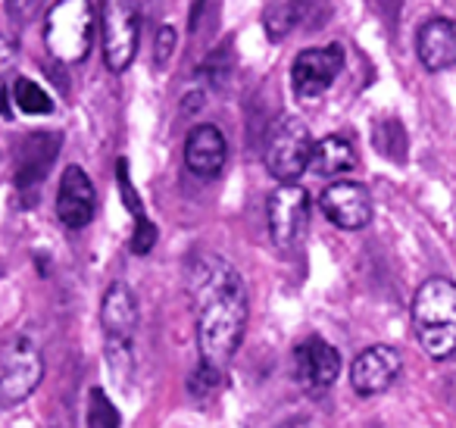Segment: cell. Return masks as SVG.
<instances>
[{
  "instance_id": "obj_1",
  "label": "cell",
  "mask_w": 456,
  "mask_h": 428,
  "mask_svg": "<svg viewBox=\"0 0 456 428\" xmlns=\"http://www.w3.org/2000/svg\"><path fill=\"white\" fill-rule=\"evenodd\" d=\"M188 294L197 322L200 366L222 375L248 328V284L219 253H197L188 266Z\"/></svg>"
},
{
  "instance_id": "obj_2",
  "label": "cell",
  "mask_w": 456,
  "mask_h": 428,
  "mask_svg": "<svg viewBox=\"0 0 456 428\" xmlns=\"http://www.w3.org/2000/svg\"><path fill=\"white\" fill-rule=\"evenodd\" d=\"M412 332L431 359L456 353V284L450 278H428L412 297Z\"/></svg>"
},
{
  "instance_id": "obj_3",
  "label": "cell",
  "mask_w": 456,
  "mask_h": 428,
  "mask_svg": "<svg viewBox=\"0 0 456 428\" xmlns=\"http://www.w3.org/2000/svg\"><path fill=\"white\" fill-rule=\"evenodd\" d=\"M45 45L60 63H82L91 54V45H94V7H91V0H57L47 10Z\"/></svg>"
},
{
  "instance_id": "obj_4",
  "label": "cell",
  "mask_w": 456,
  "mask_h": 428,
  "mask_svg": "<svg viewBox=\"0 0 456 428\" xmlns=\"http://www.w3.org/2000/svg\"><path fill=\"white\" fill-rule=\"evenodd\" d=\"M141 10L134 0H101V47L110 72H126L138 57Z\"/></svg>"
},
{
  "instance_id": "obj_5",
  "label": "cell",
  "mask_w": 456,
  "mask_h": 428,
  "mask_svg": "<svg viewBox=\"0 0 456 428\" xmlns=\"http://www.w3.org/2000/svg\"><path fill=\"white\" fill-rule=\"evenodd\" d=\"M313 144H316V141H313L304 119H297V116H281L273 132H269L266 157H263L266 160L269 176L279 178V185L297 182V178L310 169Z\"/></svg>"
},
{
  "instance_id": "obj_6",
  "label": "cell",
  "mask_w": 456,
  "mask_h": 428,
  "mask_svg": "<svg viewBox=\"0 0 456 428\" xmlns=\"http://www.w3.org/2000/svg\"><path fill=\"white\" fill-rule=\"evenodd\" d=\"M45 375V357L32 338H16L0 357V407L22 403Z\"/></svg>"
},
{
  "instance_id": "obj_7",
  "label": "cell",
  "mask_w": 456,
  "mask_h": 428,
  "mask_svg": "<svg viewBox=\"0 0 456 428\" xmlns=\"http://www.w3.org/2000/svg\"><path fill=\"white\" fill-rule=\"evenodd\" d=\"M344 70V51L341 45H322L306 47L297 54L291 66V88L304 101H316L335 85V78Z\"/></svg>"
},
{
  "instance_id": "obj_8",
  "label": "cell",
  "mask_w": 456,
  "mask_h": 428,
  "mask_svg": "<svg viewBox=\"0 0 456 428\" xmlns=\"http://www.w3.org/2000/svg\"><path fill=\"white\" fill-rule=\"evenodd\" d=\"M266 219H269V238H273V244L291 247L304 235L306 219H310V194H306V188H300L297 182L279 185L269 194Z\"/></svg>"
},
{
  "instance_id": "obj_9",
  "label": "cell",
  "mask_w": 456,
  "mask_h": 428,
  "mask_svg": "<svg viewBox=\"0 0 456 428\" xmlns=\"http://www.w3.org/2000/svg\"><path fill=\"white\" fill-rule=\"evenodd\" d=\"M319 207H322L325 219L331 226L344 228V232H360L372 222V194H369L366 185L360 182H335L322 191L319 197Z\"/></svg>"
},
{
  "instance_id": "obj_10",
  "label": "cell",
  "mask_w": 456,
  "mask_h": 428,
  "mask_svg": "<svg viewBox=\"0 0 456 428\" xmlns=\"http://www.w3.org/2000/svg\"><path fill=\"white\" fill-rule=\"evenodd\" d=\"M400 369H403V357L397 347L391 344H372L354 359L350 366V384L360 397L385 394L394 382H397Z\"/></svg>"
},
{
  "instance_id": "obj_11",
  "label": "cell",
  "mask_w": 456,
  "mask_h": 428,
  "mask_svg": "<svg viewBox=\"0 0 456 428\" xmlns=\"http://www.w3.org/2000/svg\"><path fill=\"white\" fill-rule=\"evenodd\" d=\"M97 213L94 182L82 166H66L57 191V216L66 228H85Z\"/></svg>"
},
{
  "instance_id": "obj_12",
  "label": "cell",
  "mask_w": 456,
  "mask_h": 428,
  "mask_svg": "<svg viewBox=\"0 0 456 428\" xmlns=\"http://www.w3.org/2000/svg\"><path fill=\"white\" fill-rule=\"evenodd\" d=\"M294 369L306 391H325L341 375V353L325 338H306L294 350Z\"/></svg>"
},
{
  "instance_id": "obj_13",
  "label": "cell",
  "mask_w": 456,
  "mask_h": 428,
  "mask_svg": "<svg viewBox=\"0 0 456 428\" xmlns=\"http://www.w3.org/2000/svg\"><path fill=\"white\" fill-rule=\"evenodd\" d=\"M101 328L107 344L132 347L134 332H138V300L126 282H113L103 294L101 303Z\"/></svg>"
},
{
  "instance_id": "obj_14",
  "label": "cell",
  "mask_w": 456,
  "mask_h": 428,
  "mask_svg": "<svg viewBox=\"0 0 456 428\" xmlns=\"http://www.w3.org/2000/svg\"><path fill=\"white\" fill-rule=\"evenodd\" d=\"M228 160V141L213 122H200L184 138V166L200 178L222 176Z\"/></svg>"
},
{
  "instance_id": "obj_15",
  "label": "cell",
  "mask_w": 456,
  "mask_h": 428,
  "mask_svg": "<svg viewBox=\"0 0 456 428\" xmlns=\"http://www.w3.org/2000/svg\"><path fill=\"white\" fill-rule=\"evenodd\" d=\"M416 54L425 70L444 72L456 66V20L431 16L416 32Z\"/></svg>"
},
{
  "instance_id": "obj_16",
  "label": "cell",
  "mask_w": 456,
  "mask_h": 428,
  "mask_svg": "<svg viewBox=\"0 0 456 428\" xmlns=\"http://www.w3.org/2000/svg\"><path fill=\"white\" fill-rule=\"evenodd\" d=\"M360 157H356V147L350 138L344 135H325L322 141L313 144V160L310 169L322 178H335V176H347L356 169Z\"/></svg>"
},
{
  "instance_id": "obj_17",
  "label": "cell",
  "mask_w": 456,
  "mask_h": 428,
  "mask_svg": "<svg viewBox=\"0 0 456 428\" xmlns=\"http://www.w3.org/2000/svg\"><path fill=\"white\" fill-rule=\"evenodd\" d=\"M10 97H13L16 110H20V113H26V116H47V113H53V97L47 95V91L41 88L38 82H32V78H26V76L16 78Z\"/></svg>"
},
{
  "instance_id": "obj_18",
  "label": "cell",
  "mask_w": 456,
  "mask_h": 428,
  "mask_svg": "<svg viewBox=\"0 0 456 428\" xmlns=\"http://www.w3.org/2000/svg\"><path fill=\"white\" fill-rule=\"evenodd\" d=\"M88 419H91V428H119L122 416H119V409H116V403L110 400L101 388H91Z\"/></svg>"
},
{
  "instance_id": "obj_19",
  "label": "cell",
  "mask_w": 456,
  "mask_h": 428,
  "mask_svg": "<svg viewBox=\"0 0 456 428\" xmlns=\"http://www.w3.org/2000/svg\"><path fill=\"white\" fill-rule=\"evenodd\" d=\"M116 185H119V197L122 203H126L128 213L138 219V216H144V210H141V197H138V188L132 185V169H128V160L119 157L116 160Z\"/></svg>"
},
{
  "instance_id": "obj_20",
  "label": "cell",
  "mask_w": 456,
  "mask_h": 428,
  "mask_svg": "<svg viewBox=\"0 0 456 428\" xmlns=\"http://www.w3.org/2000/svg\"><path fill=\"white\" fill-rule=\"evenodd\" d=\"M128 244H132V253H138V257H144V253L153 251V244H157V226L147 219V213L134 219L132 241H128Z\"/></svg>"
},
{
  "instance_id": "obj_21",
  "label": "cell",
  "mask_w": 456,
  "mask_h": 428,
  "mask_svg": "<svg viewBox=\"0 0 456 428\" xmlns=\"http://www.w3.org/2000/svg\"><path fill=\"white\" fill-rule=\"evenodd\" d=\"M51 7V0H7V16L20 26L38 20L45 10Z\"/></svg>"
},
{
  "instance_id": "obj_22",
  "label": "cell",
  "mask_w": 456,
  "mask_h": 428,
  "mask_svg": "<svg viewBox=\"0 0 456 428\" xmlns=\"http://www.w3.org/2000/svg\"><path fill=\"white\" fill-rule=\"evenodd\" d=\"M175 45H178V35L172 26H163L157 32V45H153V60H157V66L163 70L166 63L172 60V54H175Z\"/></svg>"
},
{
  "instance_id": "obj_23",
  "label": "cell",
  "mask_w": 456,
  "mask_h": 428,
  "mask_svg": "<svg viewBox=\"0 0 456 428\" xmlns=\"http://www.w3.org/2000/svg\"><path fill=\"white\" fill-rule=\"evenodd\" d=\"M13 66H16V45L10 38H4V35H0V88H4V82L10 78Z\"/></svg>"
},
{
  "instance_id": "obj_24",
  "label": "cell",
  "mask_w": 456,
  "mask_h": 428,
  "mask_svg": "<svg viewBox=\"0 0 456 428\" xmlns=\"http://www.w3.org/2000/svg\"><path fill=\"white\" fill-rule=\"evenodd\" d=\"M203 4H207V0H194V10H191V29H197V20H200V13H203Z\"/></svg>"
}]
</instances>
